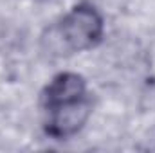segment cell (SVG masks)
Returning <instances> with one entry per match:
<instances>
[{"label": "cell", "instance_id": "obj_1", "mask_svg": "<svg viewBox=\"0 0 155 153\" xmlns=\"http://www.w3.org/2000/svg\"><path fill=\"white\" fill-rule=\"evenodd\" d=\"M103 36V18L88 4L72 7L43 36L49 54L63 56L96 47Z\"/></svg>", "mask_w": 155, "mask_h": 153}, {"label": "cell", "instance_id": "obj_2", "mask_svg": "<svg viewBox=\"0 0 155 153\" xmlns=\"http://www.w3.org/2000/svg\"><path fill=\"white\" fill-rule=\"evenodd\" d=\"M45 112H47V119L43 124L45 133L56 141H63L76 135L85 126L92 112V101L87 96L72 103H63L45 108Z\"/></svg>", "mask_w": 155, "mask_h": 153}, {"label": "cell", "instance_id": "obj_3", "mask_svg": "<svg viewBox=\"0 0 155 153\" xmlns=\"http://www.w3.org/2000/svg\"><path fill=\"white\" fill-rule=\"evenodd\" d=\"M87 97V83L85 79L74 72H61L45 86L41 94L43 108H51L63 103H72Z\"/></svg>", "mask_w": 155, "mask_h": 153}]
</instances>
